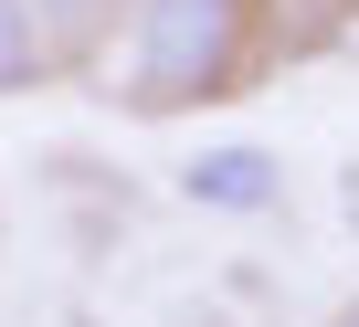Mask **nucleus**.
Segmentation results:
<instances>
[{
  "label": "nucleus",
  "instance_id": "3",
  "mask_svg": "<svg viewBox=\"0 0 359 327\" xmlns=\"http://www.w3.org/2000/svg\"><path fill=\"white\" fill-rule=\"evenodd\" d=\"M43 64H53V22H43V0H0V95L43 85Z\"/></svg>",
  "mask_w": 359,
  "mask_h": 327
},
{
  "label": "nucleus",
  "instance_id": "1",
  "mask_svg": "<svg viewBox=\"0 0 359 327\" xmlns=\"http://www.w3.org/2000/svg\"><path fill=\"white\" fill-rule=\"evenodd\" d=\"M116 106L180 116L222 106L264 53V0H116Z\"/></svg>",
  "mask_w": 359,
  "mask_h": 327
},
{
  "label": "nucleus",
  "instance_id": "4",
  "mask_svg": "<svg viewBox=\"0 0 359 327\" xmlns=\"http://www.w3.org/2000/svg\"><path fill=\"white\" fill-rule=\"evenodd\" d=\"M53 11H64V22H95V11H116V0H43V22H53Z\"/></svg>",
  "mask_w": 359,
  "mask_h": 327
},
{
  "label": "nucleus",
  "instance_id": "2",
  "mask_svg": "<svg viewBox=\"0 0 359 327\" xmlns=\"http://www.w3.org/2000/svg\"><path fill=\"white\" fill-rule=\"evenodd\" d=\"M180 201H191V211H222V222H264L285 201V158L254 148V137H222V148H201L191 169H180Z\"/></svg>",
  "mask_w": 359,
  "mask_h": 327
},
{
  "label": "nucleus",
  "instance_id": "5",
  "mask_svg": "<svg viewBox=\"0 0 359 327\" xmlns=\"http://www.w3.org/2000/svg\"><path fill=\"white\" fill-rule=\"evenodd\" d=\"M327 327H359V306H338V316H327Z\"/></svg>",
  "mask_w": 359,
  "mask_h": 327
}]
</instances>
